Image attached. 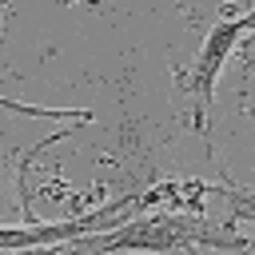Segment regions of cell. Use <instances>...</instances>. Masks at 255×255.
Wrapping results in <instances>:
<instances>
[{
  "label": "cell",
  "mask_w": 255,
  "mask_h": 255,
  "mask_svg": "<svg viewBox=\"0 0 255 255\" xmlns=\"http://www.w3.org/2000/svg\"><path fill=\"white\" fill-rule=\"evenodd\" d=\"M183 255H219V251H203V247H191V251H183Z\"/></svg>",
  "instance_id": "3957f363"
},
{
  "label": "cell",
  "mask_w": 255,
  "mask_h": 255,
  "mask_svg": "<svg viewBox=\"0 0 255 255\" xmlns=\"http://www.w3.org/2000/svg\"><path fill=\"white\" fill-rule=\"evenodd\" d=\"M80 255H183L191 247L203 251H247L251 243L243 235H231L227 227H215L187 211H139L124 219L112 231L76 239Z\"/></svg>",
  "instance_id": "6da1fadb"
},
{
  "label": "cell",
  "mask_w": 255,
  "mask_h": 255,
  "mask_svg": "<svg viewBox=\"0 0 255 255\" xmlns=\"http://www.w3.org/2000/svg\"><path fill=\"white\" fill-rule=\"evenodd\" d=\"M251 24H255V8H251V12L243 8V12H235V16L215 20V24L207 28L195 60H191L187 72L179 76V92H187V100H191V128H195L199 135H207V116H211V104H215V84H219V76H223V64H227V56L235 52L239 36H243Z\"/></svg>",
  "instance_id": "7a4b0ae2"
}]
</instances>
